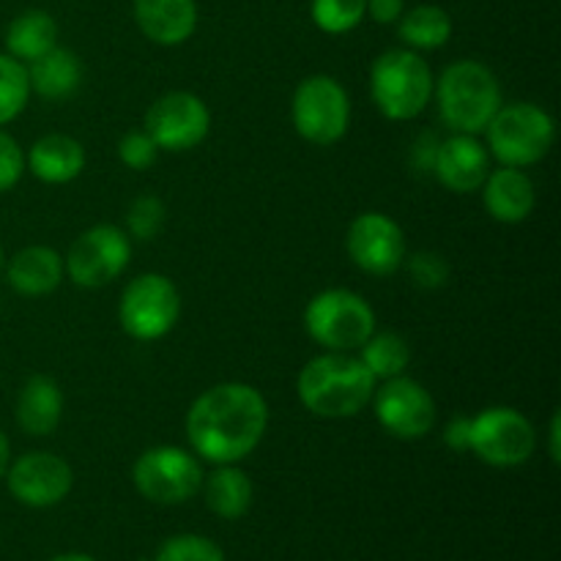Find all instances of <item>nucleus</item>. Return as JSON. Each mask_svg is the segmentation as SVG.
<instances>
[{"label": "nucleus", "mask_w": 561, "mask_h": 561, "mask_svg": "<svg viewBox=\"0 0 561 561\" xmlns=\"http://www.w3.org/2000/svg\"><path fill=\"white\" fill-rule=\"evenodd\" d=\"M53 47H58V22L47 11H22L5 27V53L20 60V64L27 66Z\"/></svg>", "instance_id": "obj_24"}, {"label": "nucleus", "mask_w": 561, "mask_h": 561, "mask_svg": "<svg viewBox=\"0 0 561 561\" xmlns=\"http://www.w3.org/2000/svg\"><path fill=\"white\" fill-rule=\"evenodd\" d=\"M485 146L491 159L504 168H531L551 153L557 140V121L535 102L502 104L488 124Z\"/></svg>", "instance_id": "obj_5"}, {"label": "nucleus", "mask_w": 561, "mask_h": 561, "mask_svg": "<svg viewBox=\"0 0 561 561\" xmlns=\"http://www.w3.org/2000/svg\"><path fill=\"white\" fill-rule=\"evenodd\" d=\"M27 82H31V93L49 102L69 99L82 85V60L71 49L53 47L42 58L27 64Z\"/></svg>", "instance_id": "obj_23"}, {"label": "nucleus", "mask_w": 561, "mask_h": 561, "mask_svg": "<svg viewBox=\"0 0 561 561\" xmlns=\"http://www.w3.org/2000/svg\"><path fill=\"white\" fill-rule=\"evenodd\" d=\"M290 121L301 140L329 148L348 135L351 96L332 75H310L296 85Z\"/></svg>", "instance_id": "obj_7"}, {"label": "nucleus", "mask_w": 561, "mask_h": 561, "mask_svg": "<svg viewBox=\"0 0 561 561\" xmlns=\"http://www.w3.org/2000/svg\"><path fill=\"white\" fill-rule=\"evenodd\" d=\"M433 85L431 64L409 47L387 49L370 66L373 104L389 121H411L425 113Z\"/></svg>", "instance_id": "obj_4"}, {"label": "nucleus", "mask_w": 561, "mask_h": 561, "mask_svg": "<svg viewBox=\"0 0 561 561\" xmlns=\"http://www.w3.org/2000/svg\"><path fill=\"white\" fill-rule=\"evenodd\" d=\"M157 157L159 148L146 129L129 131V135H124L118 140V159L129 170H148L157 162Z\"/></svg>", "instance_id": "obj_32"}, {"label": "nucleus", "mask_w": 561, "mask_h": 561, "mask_svg": "<svg viewBox=\"0 0 561 561\" xmlns=\"http://www.w3.org/2000/svg\"><path fill=\"white\" fill-rule=\"evenodd\" d=\"M16 425L27 433V436H53L58 431L60 420H64V389L53 376H36L27 378L22 383L20 394H16Z\"/></svg>", "instance_id": "obj_21"}, {"label": "nucleus", "mask_w": 561, "mask_h": 561, "mask_svg": "<svg viewBox=\"0 0 561 561\" xmlns=\"http://www.w3.org/2000/svg\"><path fill=\"white\" fill-rule=\"evenodd\" d=\"M25 175V151L20 142L0 126V195L14 190Z\"/></svg>", "instance_id": "obj_33"}, {"label": "nucleus", "mask_w": 561, "mask_h": 561, "mask_svg": "<svg viewBox=\"0 0 561 561\" xmlns=\"http://www.w3.org/2000/svg\"><path fill=\"white\" fill-rule=\"evenodd\" d=\"M3 266H5V257H3V247H0V274H3Z\"/></svg>", "instance_id": "obj_39"}, {"label": "nucleus", "mask_w": 561, "mask_h": 561, "mask_svg": "<svg viewBox=\"0 0 561 561\" xmlns=\"http://www.w3.org/2000/svg\"><path fill=\"white\" fill-rule=\"evenodd\" d=\"M548 458H551L553 463H559L561 460V416H559V411L551 416V425H548Z\"/></svg>", "instance_id": "obj_36"}, {"label": "nucleus", "mask_w": 561, "mask_h": 561, "mask_svg": "<svg viewBox=\"0 0 561 561\" xmlns=\"http://www.w3.org/2000/svg\"><path fill=\"white\" fill-rule=\"evenodd\" d=\"M537 449V431L526 414L510 405H491L471 416L469 453L493 469H518Z\"/></svg>", "instance_id": "obj_10"}, {"label": "nucleus", "mask_w": 561, "mask_h": 561, "mask_svg": "<svg viewBox=\"0 0 561 561\" xmlns=\"http://www.w3.org/2000/svg\"><path fill=\"white\" fill-rule=\"evenodd\" d=\"M310 16L323 33L343 36L362 25L367 16V0H312Z\"/></svg>", "instance_id": "obj_28"}, {"label": "nucleus", "mask_w": 561, "mask_h": 561, "mask_svg": "<svg viewBox=\"0 0 561 561\" xmlns=\"http://www.w3.org/2000/svg\"><path fill=\"white\" fill-rule=\"evenodd\" d=\"M181 318V294L168 274L146 272L131 279L118 301V323L137 343L168 337Z\"/></svg>", "instance_id": "obj_8"}, {"label": "nucleus", "mask_w": 561, "mask_h": 561, "mask_svg": "<svg viewBox=\"0 0 561 561\" xmlns=\"http://www.w3.org/2000/svg\"><path fill=\"white\" fill-rule=\"evenodd\" d=\"M131 261V239L118 225H93L71 241L64 255L66 277L77 288L96 290L115 283Z\"/></svg>", "instance_id": "obj_11"}, {"label": "nucleus", "mask_w": 561, "mask_h": 561, "mask_svg": "<svg viewBox=\"0 0 561 561\" xmlns=\"http://www.w3.org/2000/svg\"><path fill=\"white\" fill-rule=\"evenodd\" d=\"M480 192L485 211L502 225L526 222L537 206L535 181L520 168H504L502 164L499 170H491Z\"/></svg>", "instance_id": "obj_17"}, {"label": "nucleus", "mask_w": 561, "mask_h": 561, "mask_svg": "<svg viewBox=\"0 0 561 561\" xmlns=\"http://www.w3.org/2000/svg\"><path fill=\"white\" fill-rule=\"evenodd\" d=\"M403 266L409 268L411 283L422 290H438L449 279V263L438 252H416V255L405 257Z\"/></svg>", "instance_id": "obj_31"}, {"label": "nucleus", "mask_w": 561, "mask_h": 561, "mask_svg": "<svg viewBox=\"0 0 561 561\" xmlns=\"http://www.w3.org/2000/svg\"><path fill=\"white\" fill-rule=\"evenodd\" d=\"M376 383L356 354L323 351L299 370L296 394L312 416L351 420L370 405Z\"/></svg>", "instance_id": "obj_2"}, {"label": "nucleus", "mask_w": 561, "mask_h": 561, "mask_svg": "<svg viewBox=\"0 0 561 561\" xmlns=\"http://www.w3.org/2000/svg\"><path fill=\"white\" fill-rule=\"evenodd\" d=\"M25 170H31L42 184H71L85 170V148L77 137L49 131L27 148Z\"/></svg>", "instance_id": "obj_18"}, {"label": "nucleus", "mask_w": 561, "mask_h": 561, "mask_svg": "<svg viewBox=\"0 0 561 561\" xmlns=\"http://www.w3.org/2000/svg\"><path fill=\"white\" fill-rule=\"evenodd\" d=\"M405 0H367V16L378 25H394L403 16Z\"/></svg>", "instance_id": "obj_35"}, {"label": "nucleus", "mask_w": 561, "mask_h": 561, "mask_svg": "<svg viewBox=\"0 0 561 561\" xmlns=\"http://www.w3.org/2000/svg\"><path fill=\"white\" fill-rule=\"evenodd\" d=\"M398 36L414 53L442 49L453 38V16L442 5H414V9L403 11V16L398 20Z\"/></svg>", "instance_id": "obj_25"}, {"label": "nucleus", "mask_w": 561, "mask_h": 561, "mask_svg": "<svg viewBox=\"0 0 561 561\" xmlns=\"http://www.w3.org/2000/svg\"><path fill=\"white\" fill-rule=\"evenodd\" d=\"M164 222H168V206L162 197L151 195H137L135 201L126 208V236L137 241H153L162 233Z\"/></svg>", "instance_id": "obj_29"}, {"label": "nucleus", "mask_w": 561, "mask_h": 561, "mask_svg": "<svg viewBox=\"0 0 561 561\" xmlns=\"http://www.w3.org/2000/svg\"><path fill=\"white\" fill-rule=\"evenodd\" d=\"M268 431V403L252 383L222 381L208 387L186 411L192 453L214 466L250 458Z\"/></svg>", "instance_id": "obj_1"}, {"label": "nucleus", "mask_w": 561, "mask_h": 561, "mask_svg": "<svg viewBox=\"0 0 561 561\" xmlns=\"http://www.w3.org/2000/svg\"><path fill=\"white\" fill-rule=\"evenodd\" d=\"M356 356L367 367V373L381 383L389 381V378L405 376L411 362V348L409 340L400 337L398 332H373L365 340V345L356 351Z\"/></svg>", "instance_id": "obj_26"}, {"label": "nucleus", "mask_w": 561, "mask_h": 561, "mask_svg": "<svg viewBox=\"0 0 561 561\" xmlns=\"http://www.w3.org/2000/svg\"><path fill=\"white\" fill-rule=\"evenodd\" d=\"M159 151L184 153L201 146L211 131V110L197 93L170 91L162 93L148 107L146 126Z\"/></svg>", "instance_id": "obj_13"}, {"label": "nucleus", "mask_w": 561, "mask_h": 561, "mask_svg": "<svg viewBox=\"0 0 561 561\" xmlns=\"http://www.w3.org/2000/svg\"><path fill=\"white\" fill-rule=\"evenodd\" d=\"M137 561H157V557H153V559H137Z\"/></svg>", "instance_id": "obj_40"}, {"label": "nucleus", "mask_w": 561, "mask_h": 561, "mask_svg": "<svg viewBox=\"0 0 561 561\" xmlns=\"http://www.w3.org/2000/svg\"><path fill=\"white\" fill-rule=\"evenodd\" d=\"M433 99L438 104L444 126L455 135H477L488 129L493 115L504 104L502 85L491 66L482 60H455L433 85Z\"/></svg>", "instance_id": "obj_3"}, {"label": "nucleus", "mask_w": 561, "mask_h": 561, "mask_svg": "<svg viewBox=\"0 0 561 561\" xmlns=\"http://www.w3.org/2000/svg\"><path fill=\"white\" fill-rule=\"evenodd\" d=\"M203 477L206 474L197 455L173 444L146 449L131 466V482L137 493L162 507H175L197 496Z\"/></svg>", "instance_id": "obj_9"}, {"label": "nucleus", "mask_w": 561, "mask_h": 561, "mask_svg": "<svg viewBox=\"0 0 561 561\" xmlns=\"http://www.w3.org/2000/svg\"><path fill=\"white\" fill-rule=\"evenodd\" d=\"M203 499L206 507L222 520H239L250 513L252 499H255V485L250 474L239 469V463L217 466L208 477H203Z\"/></svg>", "instance_id": "obj_22"}, {"label": "nucleus", "mask_w": 561, "mask_h": 561, "mask_svg": "<svg viewBox=\"0 0 561 561\" xmlns=\"http://www.w3.org/2000/svg\"><path fill=\"white\" fill-rule=\"evenodd\" d=\"M9 463H11V444H9V436L0 431V480H3Z\"/></svg>", "instance_id": "obj_37"}, {"label": "nucleus", "mask_w": 561, "mask_h": 561, "mask_svg": "<svg viewBox=\"0 0 561 561\" xmlns=\"http://www.w3.org/2000/svg\"><path fill=\"white\" fill-rule=\"evenodd\" d=\"M469 438H471V416H455L444 427V444L455 453H469Z\"/></svg>", "instance_id": "obj_34"}, {"label": "nucleus", "mask_w": 561, "mask_h": 561, "mask_svg": "<svg viewBox=\"0 0 561 561\" xmlns=\"http://www.w3.org/2000/svg\"><path fill=\"white\" fill-rule=\"evenodd\" d=\"M53 561H96V559L88 557V553H60V557H55Z\"/></svg>", "instance_id": "obj_38"}, {"label": "nucleus", "mask_w": 561, "mask_h": 561, "mask_svg": "<svg viewBox=\"0 0 561 561\" xmlns=\"http://www.w3.org/2000/svg\"><path fill=\"white\" fill-rule=\"evenodd\" d=\"M345 252L359 272L392 277L405 263V233L389 214L365 211L354 217L345 233Z\"/></svg>", "instance_id": "obj_14"}, {"label": "nucleus", "mask_w": 561, "mask_h": 561, "mask_svg": "<svg viewBox=\"0 0 561 561\" xmlns=\"http://www.w3.org/2000/svg\"><path fill=\"white\" fill-rule=\"evenodd\" d=\"M305 329L323 351L356 354L376 332V310L356 290L327 288L307 301Z\"/></svg>", "instance_id": "obj_6"}, {"label": "nucleus", "mask_w": 561, "mask_h": 561, "mask_svg": "<svg viewBox=\"0 0 561 561\" xmlns=\"http://www.w3.org/2000/svg\"><path fill=\"white\" fill-rule=\"evenodd\" d=\"M31 102V82H27V66L0 53V126L20 118L22 110Z\"/></svg>", "instance_id": "obj_27"}, {"label": "nucleus", "mask_w": 561, "mask_h": 561, "mask_svg": "<svg viewBox=\"0 0 561 561\" xmlns=\"http://www.w3.org/2000/svg\"><path fill=\"white\" fill-rule=\"evenodd\" d=\"M3 272L11 288L20 296H27V299L55 294L66 277L64 255H58V250L44 244L22 247V250L5 263Z\"/></svg>", "instance_id": "obj_20"}, {"label": "nucleus", "mask_w": 561, "mask_h": 561, "mask_svg": "<svg viewBox=\"0 0 561 561\" xmlns=\"http://www.w3.org/2000/svg\"><path fill=\"white\" fill-rule=\"evenodd\" d=\"M5 485L20 504L47 510L64 502L75 488V469L55 453H25L5 469Z\"/></svg>", "instance_id": "obj_15"}, {"label": "nucleus", "mask_w": 561, "mask_h": 561, "mask_svg": "<svg viewBox=\"0 0 561 561\" xmlns=\"http://www.w3.org/2000/svg\"><path fill=\"white\" fill-rule=\"evenodd\" d=\"M135 22L148 42L179 47L197 27L195 0H135Z\"/></svg>", "instance_id": "obj_19"}, {"label": "nucleus", "mask_w": 561, "mask_h": 561, "mask_svg": "<svg viewBox=\"0 0 561 561\" xmlns=\"http://www.w3.org/2000/svg\"><path fill=\"white\" fill-rule=\"evenodd\" d=\"M157 561H228L225 551L203 535H175L159 546Z\"/></svg>", "instance_id": "obj_30"}, {"label": "nucleus", "mask_w": 561, "mask_h": 561, "mask_svg": "<svg viewBox=\"0 0 561 561\" xmlns=\"http://www.w3.org/2000/svg\"><path fill=\"white\" fill-rule=\"evenodd\" d=\"M433 173L444 190L455 195H471L480 192L491 173V153L488 146L477 135H455L438 142L433 153Z\"/></svg>", "instance_id": "obj_16"}, {"label": "nucleus", "mask_w": 561, "mask_h": 561, "mask_svg": "<svg viewBox=\"0 0 561 561\" xmlns=\"http://www.w3.org/2000/svg\"><path fill=\"white\" fill-rule=\"evenodd\" d=\"M370 403L378 425L400 442H420L436 425V400L431 389L409 376L376 383Z\"/></svg>", "instance_id": "obj_12"}]
</instances>
